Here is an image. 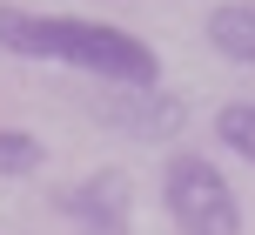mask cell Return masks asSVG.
<instances>
[{"label": "cell", "mask_w": 255, "mask_h": 235, "mask_svg": "<svg viewBox=\"0 0 255 235\" xmlns=\"http://www.w3.org/2000/svg\"><path fill=\"white\" fill-rule=\"evenodd\" d=\"M47 61H67L81 74H94L101 88H154L161 81V54L141 34L108 20H74V13H47Z\"/></svg>", "instance_id": "1"}, {"label": "cell", "mask_w": 255, "mask_h": 235, "mask_svg": "<svg viewBox=\"0 0 255 235\" xmlns=\"http://www.w3.org/2000/svg\"><path fill=\"white\" fill-rule=\"evenodd\" d=\"M161 209L181 235H242V202H235L229 175L188 148L161 161Z\"/></svg>", "instance_id": "2"}, {"label": "cell", "mask_w": 255, "mask_h": 235, "mask_svg": "<svg viewBox=\"0 0 255 235\" xmlns=\"http://www.w3.org/2000/svg\"><path fill=\"white\" fill-rule=\"evenodd\" d=\"M181 115H188V108H181L175 94H161V88H101V94H94V121L115 128V134H134V141L175 134Z\"/></svg>", "instance_id": "3"}, {"label": "cell", "mask_w": 255, "mask_h": 235, "mask_svg": "<svg viewBox=\"0 0 255 235\" xmlns=\"http://www.w3.org/2000/svg\"><path fill=\"white\" fill-rule=\"evenodd\" d=\"M128 202H134V188H128L121 168H101L88 182L61 188V215L88 235H128Z\"/></svg>", "instance_id": "4"}, {"label": "cell", "mask_w": 255, "mask_h": 235, "mask_svg": "<svg viewBox=\"0 0 255 235\" xmlns=\"http://www.w3.org/2000/svg\"><path fill=\"white\" fill-rule=\"evenodd\" d=\"M208 47L235 67H255V0H222L208 13Z\"/></svg>", "instance_id": "5"}, {"label": "cell", "mask_w": 255, "mask_h": 235, "mask_svg": "<svg viewBox=\"0 0 255 235\" xmlns=\"http://www.w3.org/2000/svg\"><path fill=\"white\" fill-rule=\"evenodd\" d=\"M47 13H27V7H13V0H0V47L7 54H20V61H47Z\"/></svg>", "instance_id": "6"}, {"label": "cell", "mask_w": 255, "mask_h": 235, "mask_svg": "<svg viewBox=\"0 0 255 235\" xmlns=\"http://www.w3.org/2000/svg\"><path fill=\"white\" fill-rule=\"evenodd\" d=\"M215 141L222 148H235L242 161H255V101H229L215 115Z\"/></svg>", "instance_id": "7"}, {"label": "cell", "mask_w": 255, "mask_h": 235, "mask_svg": "<svg viewBox=\"0 0 255 235\" xmlns=\"http://www.w3.org/2000/svg\"><path fill=\"white\" fill-rule=\"evenodd\" d=\"M40 161H47V148H40V134L0 128V175H7V182H20V175H34Z\"/></svg>", "instance_id": "8"}]
</instances>
